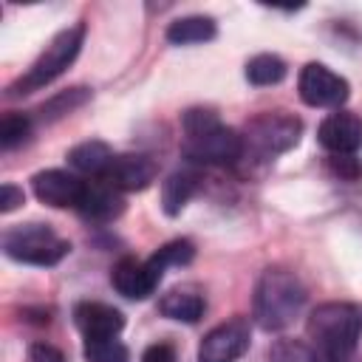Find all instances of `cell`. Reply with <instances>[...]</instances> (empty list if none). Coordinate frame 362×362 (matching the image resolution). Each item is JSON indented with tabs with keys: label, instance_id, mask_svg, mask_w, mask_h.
I'll return each mask as SVG.
<instances>
[{
	"label": "cell",
	"instance_id": "cell-25",
	"mask_svg": "<svg viewBox=\"0 0 362 362\" xmlns=\"http://www.w3.org/2000/svg\"><path fill=\"white\" fill-rule=\"evenodd\" d=\"M28 356L31 362H65V354L51 342H34L28 348Z\"/></svg>",
	"mask_w": 362,
	"mask_h": 362
},
{
	"label": "cell",
	"instance_id": "cell-17",
	"mask_svg": "<svg viewBox=\"0 0 362 362\" xmlns=\"http://www.w3.org/2000/svg\"><path fill=\"white\" fill-rule=\"evenodd\" d=\"M212 37H215V20L201 17V14L173 20L167 28V40L173 45H195V42H206Z\"/></svg>",
	"mask_w": 362,
	"mask_h": 362
},
{
	"label": "cell",
	"instance_id": "cell-23",
	"mask_svg": "<svg viewBox=\"0 0 362 362\" xmlns=\"http://www.w3.org/2000/svg\"><path fill=\"white\" fill-rule=\"evenodd\" d=\"M88 96H90V90H85V88H71V90H65V93H59V96H54L48 105H42V116L45 119H59V116H65V113H71L74 107H79L82 102H88Z\"/></svg>",
	"mask_w": 362,
	"mask_h": 362
},
{
	"label": "cell",
	"instance_id": "cell-13",
	"mask_svg": "<svg viewBox=\"0 0 362 362\" xmlns=\"http://www.w3.org/2000/svg\"><path fill=\"white\" fill-rule=\"evenodd\" d=\"M74 320H76L79 331L85 334V339H107L124 328L122 311H116L113 305H105V303H79L74 308Z\"/></svg>",
	"mask_w": 362,
	"mask_h": 362
},
{
	"label": "cell",
	"instance_id": "cell-21",
	"mask_svg": "<svg viewBox=\"0 0 362 362\" xmlns=\"http://www.w3.org/2000/svg\"><path fill=\"white\" fill-rule=\"evenodd\" d=\"M192 255H195V249H192L189 240H170V243H164L150 260H153V266H156L158 272H164L167 266H187V263L192 260Z\"/></svg>",
	"mask_w": 362,
	"mask_h": 362
},
{
	"label": "cell",
	"instance_id": "cell-19",
	"mask_svg": "<svg viewBox=\"0 0 362 362\" xmlns=\"http://www.w3.org/2000/svg\"><path fill=\"white\" fill-rule=\"evenodd\" d=\"M286 76V62L277 54H257L246 62V79L252 85H277Z\"/></svg>",
	"mask_w": 362,
	"mask_h": 362
},
{
	"label": "cell",
	"instance_id": "cell-16",
	"mask_svg": "<svg viewBox=\"0 0 362 362\" xmlns=\"http://www.w3.org/2000/svg\"><path fill=\"white\" fill-rule=\"evenodd\" d=\"M204 308H206L204 297L189 291V288H173L158 303V311L170 320H178V322H198Z\"/></svg>",
	"mask_w": 362,
	"mask_h": 362
},
{
	"label": "cell",
	"instance_id": "cell-5",
	"mask_svg": "<svg viewBox=\"0 0 362 362\" xmlns=\"http://www.w3.org/2000/svg\"><path fill=\"white\" fill-rule=\"evenodd\" d=\"M82 40H85V23H76V25L59 31V34L48 42V48L37 57V62L28 68V74L20 76V79L11 85V93H31V90H37V88L54 82V79L76 59V54H79V48H82Z\"/></svg>",
	"mask_w": 362,
	"mask_h": 362
},
{
	"label": "cell",
	"instance_id": "cell-26",
	"mask_svg": "<svg viewBox=\"0 0 362 362\" xmlns=\"http://www.w3.org/2000/svg\"><path fill=\"white\" fill-rule=\"evenodd\" d=\"M141 362H175V348L170 342H156L141 354Z\"/></svg>",
	"mask_w": 362,
	"mask_h": 362
},
{
	"label": "cell",
	"instance_id": "cell-14",
	"mask_svg": "<svg viewBox=\"0 0 362 362\" xmlns=\"http://www.w3.org/2000/svg\"><path fill=\"white\" fill-rule=\"evenodd\" d=\"M76 209L88 221H113L122 212V192L107 181H85Z\"/></svg>",
	"mask_w": 362,
	"mask_h": 362
},
{
	"label": "cell",
	"instance_id": "cell-27",
	"mask_svg": "<svg viewBox=\"0 0 362 362\" xmlns=\"http://www.w3.org/2000/svg\"><path fill=\"white\" fill-rule=\"evenodd\" d=\"M17 204H23V189L14 184H3L0 187V212H11Z\"/></svg>",
	"mask_w": 362,
	"mask_h": 362
},
{
	"label": "cell",
	"instance_id": "cell-11",
	"mask_svg": "<svg viewBox=\"0 0 362 362\" xmlns=\"http://www.w3.org/2000/svg\"><path fill=\"white\" fill-rule=\"evenodd\" d=\"M31 187H34V195L48 204V206H74L79 204L82 198V189H85V181H79L76 175L71 173H62V170H42L31 178Z\"/></svg>",
	"mask_w": 362,
	"mask_h": 362
},
{
	"label": "cell",
	"instance_id": "cell-6",
	"mask_svg": "<svg viewBox=\"0 0 362 362\" xmlns=\"http://www.w3.org/2000/svg\"><path fill=\"white\" fill-rule=\"evenodd\" d=\"M3 252L11 260L28 263V266H54L71 252V243L42 223H25L3 235Z\"/></svg>",
	"mask_w": 362,
	"mask_h": 362
},
{
	"label": "cell",
	"instance_id": "cell-4",
	"mask_svg": "<svg viewBox=\"0 0 362 362\" xmlns=\"http://www.w3.org/2000/svg\"><path fill=\"white\" fill-rule=\"evenodd\" d=\"M300 130H303V124L288 113H263L246 124V130L240 136V144H243L240 158L252 156V158L269 161V158L291 150L300 141Z\"/></svg>",
	"mask_w": 362,
	"mask_h": 362
},
{
	"label": "cell",
	"instance_id": "cell-7",
	"mask_svg": "<svg viewBox=\"0 0 362 362\" xmlns=\"http://www.w3.org/2000/svg\"><path fill=\"white\" fill-rule=\"evenodd\" d=\"M249 337H252L249 320L246 317H232V320L215 325L201 339L198 362H235L249 348Z\"/></svg>",
	"mask_w": 362,
	"mask_h": 362
},
{
	"label": "cell",
	"instance_id": "cell-28",
	"mask_svg": "<svg viewBox=\"0 0 362 362\" xmlns=\"http://www.w3.org/2000/svg\"><path fill=\"white\" fill-rule=\"evenodd\" d=\"M311 362H337V359H328V356H320V354H314V359Z\"/></svg>",
	"mask_w": 362,
	"mask_h": 362
},
{
	"label": "cell",
	"instance_id": "cell-3",
	"mask_svg": "<svg viewBox=\"0 0 362 362\" xmlns=\"http://www.w3.org/2000/svg\"><path fill=\"white\" fill-rule=\"evenodd\" d=\"M305 305V286L283 266H272L255 286V320L266 331H280L300 317Z\"/></svg>",
	"mask_w": 362,
	"mask_h": 362
},
{
	"label": "cell",
	"instance_id": "cell-20",
	"mask_svg": "<svg viewBox=\"0 0 362 362\" xmlns=\"http://www.w3.org/2000/svg\"><path fill=\"white\" fill-rule=\"evenodd\" d=\"M85 359L88 362H130V354L116 337L85 339Z\"/></svg>",
	"mask_w": 362,
	"mask_h": 362
},
{
	"label": "cell",
	"instance_id": "cell-18",
	"mask_svg": "<svg viewBox=\"0 0 362 362\" xmlns=\"http://www.w3.org/2000/svg\"><path fill=\"white\" fill-rule=\"evenodd\" d=\"M192 192H195V175L192 173H173L161 187L164 212L167 215H178L187 206V201L192 198Z\"/></svg>",
	"mask_w": 362,
	"mask_h": 362
},
{
	"label": "cell",
	"instance_id": "cell-12",
	"mask_svg": "<svg viewBox=\"0 0 362 362\" xmlns=\"http://www.w3.org/2000/svg\"><path fill=\"white\" fill-rule=\"evenodd\" d=\"M320 144L334 153V156H351L362 147V119L354 113H331L328 119H322L320 130Z\"/></svg>",
	"mask_w": 362,
	"mask_h": 362
},
{
	"label": "cell",
	"instance_id": "cell-2",
	"mask_svg": "<svg viewBox=\"0 0 362 362\" xmlns=\"http://www.w3.org/2000/svg\"><path fill=\"white\" fill-rule=\"evenodd\" d=\"M184 127V156L195 164H232L240 158V136L226 127L212 110L192 107L181 119Z\"/></svg>",
	"mask_w": 362,
	"mask_h": 362
},
{
	"label": "cell",
	"instance_id": "cell-24",
	"mask_svg": "<svg viewBox=\"0 0 362 362\" xmlns=\"http://www.w3.org/2000/svg\"><path fill=\"white\" fill-rule=\"evenodd\" d=\"M272 362H311L314 359V351H308L303 342H294V339H283L272 348Z\"/></svg>",
	"mask_w": 362,
	"mask_h": 362
},
{
	"label": "cell",
	"instance_id": "cell-15",
	"mask_svg": "<svg viewBox=\"0 0 362 362\" xmlns=\"http://www.w3.org/2000/svg\"><path fill=\"white\" fill-rule=\"evenodd\" d=\"M110 161H113V153L105 141H82L68 153V164L76 173L93 175V178H102L105 170L110 167Z\"/></svg>",
	"mask_w": 362,
	"mask_h": 362
},
{
	"label": "cell",
	"instance_id": "cell-8",
	"mask_svg": "<svg viewBox=\"0 0 362 362\" xmlns=\"http://www.w3.org/2000/svg\"><path fill=\"white\" fill-rule=\"evenodd\" d=\"M297 88L300 99L311 107H339L348 99V82L322 62H308L300 71Z\"/></svg>",
	"mask_w": 362,
	"mask_h": 362
},
{
	"label": "cell",
	"instance_id": "cell-9",
	"mask_svg": "<svg viewBox=\"0 0 362 362\" xmlns=\"http://www.w3.org/2000/svg\"><path fill=\"white\" fill-rule=\"evenodd\" d=\"M164 272H158L153 266V260H136V257H122L113 272H110V280H113V288L119 294H124L127 300H144L156 291L158 280H161Z\"/></svg>",
	"mask_w": 362,
	"mask_h": 362
},
{
	"label": "cell",
	"instance_id": "cell-1",
	"mask_svg": "<svg viewBox=\"0 0 362 362\" xmlns=\"http://www.w3.org/2000/svg\"><path fill=\"white\" fill-rule=\"evenodd\" d=\"M305 331L314 354L337 362H351L362 337V308L354 303H322L311 311Z\"/></svg>",
	"mask_w": 362,
	"mask_h": 362
},
{
	"label": "cell",
	"instance_id": "cell-22",
	"mask_svg": "<svg viewBox=\"0 0 362 362\" xmlns=\"http://www.w3.org/2000/svg\"><path fill=\"white\" fill-rule=\"evenodd\" d=\"M28 130H31V119L28 116H23V113H6L3 122H0V147L3 150H11L14 144L25 141Z\"/></svg>",
	"mask_w": 362,
	"mask_h": 362
},
{
	"label": "cell",
	"instance_id": "cell-10",
	"mask_svg": "<svg viewBox=\"0 0 362 362\" xmlns=\"http://www.w3.org/2000/svg\"><path fill=\"white\" fill-rule=\"evenodd\" d=\"M156 178V164L141 153H122L113 156L110 167L105 170L102 181H107L119 192H136L144 189Z\"/></svg>",
	"mask_w": 362,
	"mask_h": 362
}]
</instances>
